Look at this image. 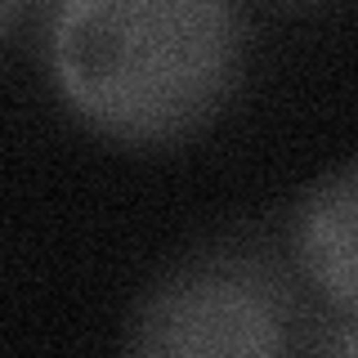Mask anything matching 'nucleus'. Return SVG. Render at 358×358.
<instances>
[{
	"instance_id": "f257e3e1",
	"label": "nucleus",
	"mask_w": 358,
	"mask_h": 358,
	"mask_svg": "<svg viewBox=\"0 0 358 358\" xmlns=\"http://www.w3.org/2000/svg\"><path fill=\"white\" fill-rule=\"evenodd\" d=\"M45 59L81 126L121 148H175L242 85V0H54Z\"/></svg>"
},
{
	"instance_id": "f03ea898",
	"label": "nucleus",
	"mask_w": 358,
	"mask_h": 358,
	"mask_svg": "<svg viewBox=\"0 0 358 358\" xmlns=\"http://www.w3.org/2000/svg\"><path fill=\"white\" fill-rule=\"evenodd\" d=\"M296 313L291 278L260 246H206L134 300L121 345L148 358H273Z\"/></svg>"
},
{
	"instance_id": "7ed1b4c3",
	"label": "nucleus",
	"mask_w": 358,
	"mask_h": 358,
	"mask_svg": "<svg viewBox=\"0 0 358 358\" xmlns=\"http://www.w3.org/2000/svg\"><path fill=\"white\" fill-rule=\"evenodd\" d=\"M354 229H358V166L341 162L336 171L313 179L309 193L300 197L287 242L300 282L313 291V300L345 331H354V309H358Z\"/></svg>"
},
{
	"instance_id": "20e7f679",
	"label": "nucleus",
	"mask_w": 358,
	"mask_h": 358,
	"mask_svg": "<svg viewBox=\"0 0 358 358\" xmlns=\"http://www.w3.org/2000/svg\"><path fill=\"white\" fill-rule=\"evenodd\" d=\"M45 9H54V0H0V41L36 22Z\"/></svg>"
},
{
	"instance_id": "39448f33",
	"label": "nucleus",
	"mask_w": 358,
	"mask_h": 358,
	"mask_svg": "<svg viewBox=\"0 0 358 358\" xmlns=\"http://www.w3.org/2000/svg\"><path fill=\"white\" fill-rule=\"evenodd\" d=\"M278 5H327V0H278Z\"/></svg>"
}]
</instances>
